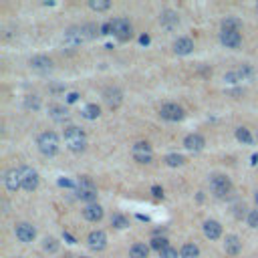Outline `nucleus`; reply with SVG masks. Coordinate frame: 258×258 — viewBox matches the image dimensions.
I'll list each match as a JSON object with an SVG mask.
<instances>
[{
  "instance_id": "obj_1",
  "label": "nucleus",
  "mask_w": 258,
  "mask_h": 258,
  "mask_svg": "<svg viewBox=\"0 0 258 258\" xmlns=\"http://www.w3.org/2000/svg\"><path fill=\"white\" fill-rule=\"evenodd\" d=\"M64 143L73 153H81L87 147V137L85 131L77 125H67L64 127Z\"/></svg>"
},
{
  "instance_id": "obj_2",
  "label": "nucleus",
  "mask_w": 258,
  "mask_h": 258,
  "mask_svg": "<svg viewBox=\"0 0 258 258\" xmlns=\"http://www.w3.org/2000/svg\"><path fill=\"white\" fill-rule=\"evenodd\" d=\"M77 198L83 200V202H87V206L89 204H97V187H95V183H93L91 177L81 175L77 179Z\"/></svg>"
},
{
  "instance_id": "obj_3",
  "label": "nucleus",
  "mask_w": 258,
  "mask_h": 258,
  "mask_svg": "<svg viewBox=\"0 0 258 258\" xmlns=\"http://www.w3.org/2000/svg\"><path fill=\"white\" fill-rule=\"evenodd\" d=\"M36 145H38V151H40L42 155L52 157V155H56V151H58V135H56L54 131H44V133L38 135Z\"/></svg>"
},
{
  "instance_id": "obj_4",
  "label": "nucleus",
  "mask_w": 258,
  "mask_h": 258,
  "mask_svg": "<svg viewBox=\"0 0 258 258\" xmlns=\"http://www.w3.org/2000/svg\"><path fill=\"white\" fill-rule=\"evenodd\" d=\"M210 189L214 191L216 198H222V200L224 198H230L234 194V185H232L230 177H226L222 173H216V175L210 177Z\"/></svg>"
},
{
  "instance_id": "obj_5",
  "label": "nucleus",
  "mask_w": 258,
  "mask_h": 258,
  "mask_svg": "<svg viewBox=\"0 0 258 258\" xmlns=\"http://www.w3.org/2000/svg\"><path fill=\"white\" fill-rule=\"evenodd\" d=\"M111 26H113V34L121 40V42H125V40H129L131 38V24H129V20L127 18H123V16H117V18H113L111 20Z\"/></svg>"
},
{
  "instance_id": "obj_6",
  "label": "nucleus",
  "mask_w": 258,
  "mask_h": 258,
  "mask_svg": "<svg viewBox=\"0 0 258 258\" xmlns=\"http://www.w3.org/2000/svg\"><path fill=\"white\" fill-rule=\"evenodd\" d=\"M131 155L137 163H151V159H153V151L147 141H137L131 149Z\"/></svg>"
},
{
  "instance_id": "obj_7",
  "label": "nucleus",
  "mask_w": 258,
  "mask_h": 258,
  "mask_svg": "<svg viewBox=\"0 0 258 258\" xmlns=\"http://www.w3.org/2000/svg\"><path fill=\"white\" fill-rule=\"evenodd\" d=\"M18 171H20L22 189H26V191H34V189L38 187V173H36L32 167H28V165L18 167Z\"/></svg>"
},
{
  "instance_id": "obj_8",
  "label": "nucleus",
  "mask_w": 258,
  "mask_h": 258,
  "mask_svg": "<svg viewBox=\"0 0 258 258\" xmlns=\"http://www.w3.org/2000/svg\"><path fill=\"white\" fill-rule=\"evenodd\" d=\"M159 115H161V119H165V121H181V119H183V109H181L179 105H175V103H165V105L161 107Z\"/></svg>"
},
{
  "instance_id": "obj_9",
  "label": "nucleus",
  "mask_w": 258,
  "mask_h": 258,
  "mask_svg": "<svg viewBox=\"0 0 258 258\" xmlns=\"http://www.w3.org/2000/svg\"><path fill=\"white\" fill-rule=\"evenodd\" d=\"M14 232H16V238H18L20 242H32V240H34V236H36L34 226H32V224H28V222H20V224H16Z\"/></svg>"
},
{
  "instance_id": "obj_10",
  "label": "nucleus",
  "mask_w": 258,
  "mask_h": 258,
  "mask_svg": "<svg viewBox=\"0 0 258 258\" xmlns=\"http://www.w3.org/2000/svg\"><path fill=\"white\" fill-rule=\"evenodd\" d=\"M220 42L226 48H238L240 42H242V36H240L238 30H222L220 32Z\"/></svg>"
},
{
  "instance_id": "obj_11",
  "label": "nucleus",
  "mask_w": 258,
  "mask_h": 258,
  "mask_svg": "<svg viewBox=\"0 0 258 258\" xmlns=\"http://www.w3.org/2000/svg\"><path fill=\"white\" fill-rule=\"evenodd\" d=\"M87 242H89V248L93 250H103L107 246V234L103 230H93L89 236H87Z\"/></svg>"
},
{
  "instance_id": "obj_12",
  "label": "nucleus",
  "mask_w": 258,
  "mask_h": 258,
  "mask_svg": "<svg viewBox=\"0 0 258 258\" xmlns=\"http://www.w3.org/2000/svg\"><path fill=\"white\" fill-rule=\"evenodd\" d=\"M103 99H105V103H107L109 107H119L121 101H123V93H121V89H117V87H107L105 93H103Z\"/></svg>"
},
{
  "instance_id": "obj_13",
  "label": "nucleus",
  "mask_w": 258,
  "mask_h": 258,
  "mask_svg": "<svg viewBox=\"0 0 258 258\" xmlns=\"http://www.w3.org/2000/svg\"><path fill=\"white\" fill-rule=\"evenodd\" d=\"M4 185L8 191H16L18 187H22V181H20V171L18 169H8L4 173Z\"/></svg>"
},
{
  "instance_id": "obj_14",
  "label": "nucleus",
  "mask_w": 258,
  "mask_h": 258,
  "mask_svg": "<svg viewBox=\"0 0 258 258\" xmlns=\"http://www.w3.org/2000/svg\"><path fill=\"white\" fill-rule=\"evenodd\" d=\"M206 145V139L200 135V133H189L185 139H183V147L189 149V151H202Z\"/></svg>"
},
{
  "instance_id": "obj_15",
  "label": "nucleus",
  "mask_w": 258,
  "mask_h": 258,
  "mask_svg": "<svg viewBox=\"0 0 258 258\" xmlns=\"http://www.w3.org/2000/svg\"><path fill=\"white\" fill-rule=\"evenodd\" d=\"M83 40H85V36L81 32V26H73L64 32V44H69V46H79Z\"/></svg>"
},
{
  "instance_id": "obj_16",
  "label": "nucleus",
  "mask_w": 258,
  "mask_h": 258,
  "mask_svg": "<svg viewBox=\"0 0 258 258\" xmlns=\"http://www.w3.org/2000/svg\"><path fill=\"white\" fill-rule=\"evenodd\" d=\"M83 218L89 222H99L103 218V208L99 204H89L83 208Z\"/></svg>"
},
{
  "instance_id": "obj_17",
  "label": "nucleus",
  "mask_w": 258,
  "mask_h": 258,
  "mask_svg": "<svg viewBox=\"0 0 258 258\" xmlns=\"http://www.w3.org/2000/svg\"><path fill=\"white\" fill-rule=\"evenodd\" d=\"M204 234H206V238H210V240H218V238L222 236V226H220V222H216V220H206V222H204Z\"/></svg>"
},
{
  "instance_id": "obj_18",
  "label": "nucleus",
  "mask_w": 258,
  "mask_h": 258,
  "mask_svg": "<svg viewBox=\"0 0 258 258\" xmlns=\"http://www.w3.org/2000/svg\"><path fill=\"white\" fill-rule=\"evenodd\" d=\"M224 250H226L230 256L240 254V250H242V242H240V238L234 236V234H228L226 240H224Z\"/></svg>"
},
{
  "instance_id": "obj_19",
  "label": "nucleus",
  "mask_w": 258,
  "mask_h": 258,
  "mask_svg": "<svg viewBox=\"0 0 258 258\" xmlns=\"http://www.w3.org/2000/svg\"><path fill=\"white\" fill-rule=\"evenodd\" d=\"M173 50H175V54H189V52L194 50V42H191V38H187V36H179V38L173 42Z\"/></svg>"
},
{
  "instance_id": "obj_20",
  "label": "nucleus",
  "mask_w": 258,
  "mask_h": 258,
  "mask_svg": "<svg viewBox=\"0 0 258 258\" xmlns=\"http://www.w3.org/2000/svg\"><path fill=\"white\" fill-rule=\"evenodd\" d=\"M30 67L36 73H48L52 69V60L48 56H34V58H30Z\"/></svg>"
},
{
  "instance_id": "obj_21",
  "label": "nucleus",
  "mask_w": 258,
  "mask_h": 258,
  "mask_svg": "<svg viewBox=\"0 0 258 258\" xmlns=\"http://www.w3.org/2000/svg\"><path fill=\"white\" fill-rule=\"evenodd\" d=\"M159 22H161V26H165V28H173V26L179 22V16H177V12H173V10H163V12L159 14Z\"/></svg>"
},
{
  "instance_id": "obj_22",
  "label": "nucleus",
  "mask_w": 258,
  "mask_h": 258,
  "mask_svg": "<svg viewBox=\"0 0 258 258\" xmlns=\"http://www.w3.org/2000/svg\"><path fill=\"white\" fill-rule=\"evenodd\" d=\"M48 115H50V119H52V121H56V123H64V121L69 119V111H67L64 107H60V105L50 107Z\"/></svg>"
},
{
  "instance_id": "obj_23",
  "label": "nucleus",
  "mask_w": 258,
  "mask_h": 258,
  "mask_svg": "<svg viewBox=\"0 0 258 258\" xmlns=\"http://www.w3.org/2000/svg\"><path fill=\"white\" fill-rule=\"evenodd\" d=\"M129 256H131V258H147V256H149V246L137 242V244H133V246L129 248Z\"/></svg>"
},
{
  "instance_id": "obj_24",
  "label": "nucleus",
  "mask_w": 258,
  "mask_h": 258,
  "mask_svg": "<svg viewBox=\"0 0 258 258\" xmlns=\"http://www.w3.org/2000/svg\"><path fill=\"white\" fill-rule=\"evenodd\" d=\"M179 256H181V258H200V248H198L196 244L187 242V244H183V246H181Z\"/></svg>"
},
{
  "instance_id": "obj_25",
  "label": "nucleus",
  "mask_w": 258,
  "mask_h": 258,
  "mask_svg": "<svg viewBox=\"0 0 258 258\" xmlns=\"http://www.w3.org/2000/svg\"><path fill=\"white\" fill-rule=\"evenodd\" d=\"M81 32H83L85 40H91V38H95V36L101 32V28H99L97 24H93V22H87V24L81 26Z\"/></svg>"
},
{
  "instance_id": "obj_26",
  "label": "nucleus",
  "mask_w": 258,
  "mask_h": 258,
  "mask_svg": "<svg viewBox=\"0 0 258 258\" xmlns=\"http://www.w3.org/2000/svg\"><path fill=\"white\" fill-rule=\"evenodd\" d=\"M240 26H242V20L236 16H226L222 20V30H240Z\"/></svg>"
},
{
  "instance_id": "obj_27",
  "label": "nucleus",
  "mask_w": 258,
  "mask_h": 258,
  "mask_svg": "<svg viewBox=\"0 0 258 258\" xmlns=\"http://www.w3.org/2000/svg\"><path fill=\"white\" fill-rule=\"evenodd\" d=\"M99 115H101V109H99V105H95V103H89V105L83 109V117H85V119H91V121H93V119H97Z\"/></svg>"
},
{
  "instance_id": "obj_28",
  "label": "nucleus",
  "mask_w": 258,
  "mask_h": 258,
  "mask_svg": "<svg viewBox=\"0 0 258 258\" xmlns=\"http://www.w3.org/2000/svg\"><path fill=\"white\" fill-rule=\"evenodd\" d=\"M165 163H167L169 167H179V165L185 163V157L179 155V153H169V155H165Z\"/></svg>"
},
{
  "instance_id": "obj_29",
  "label": "nucleus",
  "mask_w": 258,
  "mask_h": 258,
  "mask_svg": "<svg viewBox=\"0 0 258 258\" xmlns=\"http://www.w3.org/2000/svg\"><path fill=\"white\" fill-rule=\"evenodd\" d=\"M111 226L117 228V230H123V228L129 226V220H127L123 214H113V216H111Z\"/></svg>"
},
{
  "instance_id": "obj_30",
  "label": "nucleus",
  "mask_w": 258,
  "mask_h": 258,
  "mask_svg": "<svg viewBox=\"0 0 258 258\" xmlns=\"http://www.w3.org/2000/svg\"><path fill=\"white\" fill-rule=\"evenodd\" d=\"M89 6H91V10L105 12V10L111 8V2H109V0H89Z\"/></svg>"
},
{
  "instance_id": "obj_31",
  "label": "nucleus",
  "mask_w": 258,
  "mask_h": 258,
  "mask_svg": "<svg viewBox=\"0 0 258 258\" xmlns=\"http://www.w3.org/2000/svg\"><path fill=\"white\" fill-rule=\"evenodd\" d=\"M236 139L242 141V143H246V145L252 143V135H250V131H248L246 127H238V129H236Z\"/></svg>"
},
{
  "instance_id": "obj_32",
  "label": "nucleus",
  "mask_w": 258,
  "mask_h": 258,
  "mask_svg": "<svg viewBox=\"0 0 258 258\" xmlns=\"http://www.w3.org/2000/svg\"><path fill=\"white\" fill-rule=\"evenodd\" d=\"M167 246H169V244H167V238H163V236H161V238H159V236H155V238L151 240V248H153V250H157V252H161V250H163V248H167Z\"/></svg>"
},
{
  "instance_id": "obj_33",
  "label": "nucleus",
  "mask_w": 258,
  "mask_h": 258,
  "mask_svg": "<svg viewBox=\"0 0 258 258\" xmlns=\"http://www.w3.org/2000/svg\"><path fill=\"white\" fill-rule=\"evenodd\" d=\"M42 246H44V250L50 252V254L58 250V242H56V238H44V244H42Z\"/></svg>"
},
{
  "instance_id": "obj_34",
  "label": "nucleus",
  "mask_w": 258,
  "mask_h": 258,
  "mask_svg": "<svg viewBox=\"0 0 258 258\" xmlns=\"http://www.w3.org/2000/svg\"><path fill=\"white\" fill-rule=\"evenodd\" d=\"M159 258H177V250L171 248V246H167V248H163L159 252Z\"/></svg>"
},
{
  "instance_id": "obj_35",
  "label": "nucleus",
  "mask_w": 258,
  "mask_h": 258,
  "mask_svg": "<svg viewBox=\"0 0 258 258\" xmlns=\"http://www.w3.org/2000/svg\"><path fill=\"white\" fill-rule=\"evenodd\" d=\"M248 226L250 228H258V210H250L248 212Z\"/></svg>"
},
{
  "instance_id": "obj_36",
  "label": "nucleus",
  "mask_w": 258,
  "mask_h": 258,
  "mask_svg": "<svg viewBox=\"0 0 258 258\" xmlns=\"http://www.w3.org/2000/svg\"><path fill=\"white\" fill-rule=\"evenodd\" d=\"M232 212H234L236 218H242V216H246V206H244V204H234Z\"/></svg>"
},
{
  "instance_id": "obj_37",
  "label": "nucleus",
  "mask_w": 258,
  "mask_h": 258,
  "mask_svg": "<svg viewBox=\"0 0 258 258\" xmlns=\"http://www.w3.org/2000/svg\"><path fill=\"white\" fill-rule=\"evenodd\" d=\"M38 105H40V103H38V97L30 95V97L26 99V107H28V109H30V107H32V109H38Z\"/></svg>"
},
{
  "instance_id": "obj_38",
  "label": "nucleus",
  "mask_w": 258,
  "mask_h": 258,
  "mask_svg": "<svg viewBox=\"0 0 258 258\" xmlns=\"http://www.w3.org/2000/svg\"><path fill=\"white\" fill-rule=\"evenodd\" d=\"M101 34H113V26H111V20H109V22H105V24L101 26Z\"/></svg>"
},
{
  "instance_id": "obj_39",
  "label": "nucleus",
  "mask_w": 258,
  "mask_h": 258,
  "mask_svg": "<svg viewBox=\"0 0 258 258\" xmlns=\"http://www.w3.org/2000/svg\"><path fill=\"white\" fill-rule=\"evenodd\" d=\"M224 79H226L228 83H236V81H238V79H242V77H240V73H228Z\"/></svg>"
},
{
  "instance_id": "obj_40",
  "label": "nucleus",
  "mask_w": 258,
  "mask_h": 258,
  "mask_svg": "<svg viewBox=\"0 0 258 258\" xmlns=\"http://www.w3.org/2000/svg\"><path fill=\"white\" fill-rule=\"evenodd\" d=\"M151 194H153L155 198H163V189H161L159 185H153V187H151Z\"/></svg>"
},
{
  "instance_id": "obj_41",
  "label": "nucleus",
  "mask_w": 258,
  "mask_h": 258,
  "mask_svg": "<svg viewBox=\"0 0 258 258\" xmlns=\"http://www.w3.org/2000/svg\"><path fill=\"white\" fill-rule=\"evenodd\" d=\"M58 185L60 187H75V183L71 179H58Z\"/></svg>"
},
{
  "instance_id": "obj_42",
  "label": "nucleus",
  "mask_w": 258,
  "mask_h": 258,
  "mask_svg": "<svg viewBox=\"0 0 258 258\" xmlns=\"http://www.w3.org/2000/svg\"><path fill=\"white\" fill-rule=\"evenodd\" d=\"M77 99H79V95H77V93H71V95L67 97V101H69V103H75Z\"/></svg>"
},
{
  "instance_id": "obj_43",
  "label": "nucleus",
  "mask_w": 258,
  "mask_h": 258,
  "mask_svg": "<svg viewBox=\"0 0 258 258\" xmlns=\"http://www.w3.org/2000/svg\"><path fill=\"white\" fill-rule=\"evenodd\" d=\"M139 42H141V44H149V36H147V34H143V36L139 38Z\"/></svg>"
},
{
  "instance_id": "obj_44",
  "label": "nucleus",
  "mask_w": 258,
  "mask_h": 258,
  "mask_svg": "<svg viewBox=\"0 0 258 258\" xmlns=\"http://www.w3.org/2000/svg\"><path fill=\"white\" fill-rule=\"evenodd\" d=\"M252 163H254V165H258V153H256V155H252Z\"/></svg>"
},
{
  "instance_id": "obj_45",
  "label": "nucleus",
  "mask_w": 258,
  "mask_h": 258,
  "mask_svg": "<svg viewBox=\"0 0 258 258\" xmlns=\"http://www.w3.org/2000/svg\"><path fill=\"white\" fill-rule=\"evenodd\" d=\"M254 202H256V206H258V191L254 194Z\"/></svg>"
},
{
  "instance_id": "obj_46",
  "label": "nucleus",
  "mask_w": 258,
  "mask_h": 258,
  "mask_svg": "<svg viewBox=\"0 0 258 258\" xmlns=\"http://www.w3.org/2000/svg\"><path fill=\"white\" fill-rule=\"evenodd\" d=\"M256 10H258V2H256Z\"/></svg>"
},
{
  "instance_id": "obj_47",
  "label": "nucleus",
  "mask_w": 258,
  "mask_h": 258,
  "mask_svg": "<svg viewBox=\"0 0 258 258\" xmlns=\"http://www.w3.org/2000/svg\"><path fill=\"white\" fill-rule=\"evenodd\" d=\"M81 258H89V256H81Z\"/></svg>"
}]
</instances>
